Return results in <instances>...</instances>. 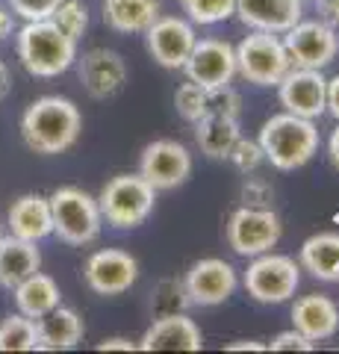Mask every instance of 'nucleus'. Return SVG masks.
Here are the masks:
<instances>
[{"label": "nucleus", "instance_id": "f257e3e1", "mask_svg": "<svg viewBox=\"0 0 339 354\" xmlns=\"http://www.w3.org/2000/svg\"><path fill=\"white\" fill-rule=\"evenodd\" d=\"M83 130V115L74 106V101L59 95H45L27 106L24 118H21V136H24L27 148L36 153H65L74 148Z\"/></svg>", "mask_w": 339, "mask_h": 354}, {"label": "nucleus", "instance_id": "f03ea898", "mask_svg": "<svg viewBox=\"0 0 339 354\" xmlns=\"http://www.w3.org/2000/svg\"><path fill=\"white\" fill-rule=\"evenodd\" d=\"M18 59L32 77H59L77 59V41L53 24L45 21H27L15 39Z\"/></svg>", "mask_w": 339, "mask_h": 354}, {"label": "nucleus", "instance_id": "7ed1b4c3", "mask_svg": "<svg viewBox=\"0 0 339 354\" xmlns=\"http://www.w3.org/2000/svg\"><path fill=\"white\" fill-rule=\"evenodd\" d=\"M260 148L275 169L295 171L313 160L319 151V130L313 118H301L292 113L271 115L260 130Z\"/></svg>", "mask_w": 339, "mask_h": 354}, {"label": "nucleus", "instance_id": "20e7f679", "mask_svg": "<svg viewBox=\"0 0 339 354\" xmlns=\"http://www.w3.org/2000/svg\"><path fill=\"white\" fill-rule=\"evenodd\" d=\"M50 218H53V234L68 245H89L101 236L104 216L97 207V198L77 186H62L50 198Z\"/></svg>", "mask_w": 339, "mask_h": 354}, {"label": "nucleus", "instance_id": "39448f33", "mask_svg": "<svg viewBox=\"0 0 339 354\" xmlns=\"http://www.w3.org/2000/svg\"><path fill=\"white\" fill-rule=\"evenodd\" d=\"M154 201H157V189L142 174H118L97 195V207H101L104 221L118 230L139 227L151 216Z\"/></svg>", "mask_w": 339, "mask_h": 354}, {"label": "nucleus", "instance_id": "423d86ee", "mask_svg": "<svg viewBox=\"0 0 339 354\" xmlns=\"http://www.w3.org/2000/svg\"><path fill=\"white\" fill-rule=\"evenodd\" d=\"M292 68V59L283 41L271 32L254 30L236 44V74H242L254 86H278L283 74Z\"/></svg>", "mask_w": 339, "mask_h": 354}, {"label": "nucleus", "instance_id": "0eeeda50", "mask_svg": "<svg viewBox=\"0 0 339 354\" xmlns=\"http://www.w3.org/2000/svg\"><path fill=\"white\" fill-rule=\"evenodd\" d=\"M301 283L298 263L287 254H257L245 272V290L260 304H283Z\"/></svg>", "mask_w": 339, "mask_h": 354}, {"label": "nucleus", "instance_id": "6e6552de", "mask_svg": "<svg viewBox=\"0 0 339 354\" xmlns=\"http://www.w3.org/2000/svg\"><path fill=\"white\" fill-rule=\"evenodd\" d=\"M280 218L271 207H239L227 221V242L239 257H257L278 245Z\"/></svg>", "mask_w": 339, "mask_h": 354}, {"label": "nucleus", "instance_id": "1a4fd4ad", "mask_svg": "<svg viewBox=\"0 0 339 354\" xmlns=\"http://www.w3.org/2000/svg\"><path fill=\"white\" fill-rule=\"evenodd\" d=\"M292 65L298 68H325L331 65L339 53V36L327 21H298L295 27L287 30L283 36Z\"/></svg>", "mask_w": 339, "mask_h": 354}, {"label": "nucleus", "instance_id": "9d476101", "mask_svg": "<svg viewBox=\"0 0 339 354\" xmlns=\"http://www.w3.org/2000/svg\"><path fill=\"white\" fill-rule=\"evenodd\" d=\"M139 174L145 177L157 192L177 189L192 174V153L186 151V145H180V142H174V139H157L142 151Z\"/></svg>", "mask_w": 339, "mask_h": 354}, {"label": "nucleus", "instance_id": "9b49d317", "mask_svg": "<svg viewBox=\"0 0 339 354\" xmlns=\"http://www.w3.org/2000/svg\"><path fill=\"white\" fill-rule=\"evenodd\" d=\"M183 71L192 83L204 88L231 86L236 77V48L222 39H201L195 41L189 59L183 62Z\"/></svg>", "mask_w": 339, "mask_h": 354}, {"label": "nucleus", "instance_id": "f8f14e48", "mask_svg": "<svg viewBox=\"0 0 339 354\" xmlns=\"http://www.w3.org/2000/svg\"><path fill=\"white\" fill-rule=\"evenodd\" d=\"M83 278L89 283V290L97 295H122L139 278V263L130 257L127 251L106 248L95 251L83 266Z\"/></svg>", "mask_w": 339, "mask_h": 354}, {"label": "nucleus", "instance_id": "ddd939ff", "mask_svg": "<svg viewBox=\"0 0 339 354\" xmlns=\"http://www.w3.org/2000/svg\"><path fill=\"white\" fill-rule=\"evenodd\" d=\"M183 286H186L189 301L198 307L224 304L236 290V269L218 257H206V260H198L186 272Z\"/></svg>", "mask_w": 339, "mask_h": 354}, {"label": "nucleus", "instance_id": "4468645a", "mask_svg": "<svg viewBox=\"0 0 339 354\" xmlns=\"http://www.w3.org/2000/svg\"><path fill=\"white\" fill-rule=\"evenodd\" d=\"M77 74L83 88L97 101L113 97L124 88L127 83V62L122 53L109 48H92L77 59Z\"/></svg>", "mask_w": 339, "mask_h": 354}, {"label": "nucleus", "instance_id": "2eb2a0df", "mask_svg": "<svg viewBox=\"0 0 339 354\" xmlns=\"http://www.w3.org/2000/svg\"><path fill=\"white\" fill-rule=\"evenodd\" d=\"M148 36V50L162 68H183V62L189 59V53L195 48V30L189 21L183 18H174V15H166V18H157L154 24L145 30Z\"/></svg>", "mask_w": 339, "mask_h": 354}, {"label": "nucleus", "instance_id": "dca6fc26", "mask_svg": "<svg viewBox=\"0 0 339 354\" xmlns=\"http://www.w3.org/2000/svg\"><path fill=\"white\" fill-rule=\"evenodd\" d=\"M280 88V104L287 113L301 118H319L325 113V97H327V80L319 68H289L278 83Z\"/></svg>", "mask_w": 339, "mask_h": 354}, {"label": "nucleus", "instance_id": "f3484780", "mask_svg": "<svg viewBox=\"0 0 339 354\" xmlns=\"http://www.w3.org/2000/svg\"><path fill=\"white\" fill-rule=\"evenodd\" d=\"M142 351H201L204 337L201 328L186 313H171L154 319V325L145 330L139 342Z\"/></svg>", "mask_w": 339, "mask_h": 354}, {"label": "nucleus", "instance_id": "a211bd4d", "mask_svg": "<svg viewBox=\"0 0 339 354\" xmlns=\"http://www.w3.org/2000/svg\"><path fill=\"white\" fill-rule=\"evenodd\" d=\"M233 12L251 30L287 32L301 21V0H236Z\"/></svg>", "mask_w": 339, "mask_h": 354}, {"label": "nucleus", "instance_id": "6ab92c4d", "mask_svg": "<svg viewBox=\"0 0 339 354\" xmlns=\"http://www.w3.org/2000/svg\"><path fill=\"white\" fill-rule=\"evenodd\" d=\"M292 325L313 342L331 339L339 330V307L327 295H304L292 307Z\"/></svg>", "mask_w": 339, "mask_h": 354}, {"label": "nucleus", "instance_id": "aec40b11", "mask_svg": "<svg viewBox=\"0 0 339 354\" xmlns=\"http://www.w3.org/2000/svg\"><path fill=\"white\" fill-rule=\"evenodd\" d=\"M9 234L18 239L39 242L53 234V218H50V201L45 195H21L9 207Z\"/></svg>", "mask_w": 339, "mask_h": 354}, {"label": "nucleus", "instance_id": "412c9836", "mask_svg": "<svg viewBox=\"0 0 339 354\" xmlns=\"http://www.w3.org/2000/svg\"><path fill=\"white\" fill-rule=\"evenodd\" d=\"M41 266V254L36 242L18 239V236H0V286L15 290L21 281L36 274Z\"/></svg>", "mask_w": 339, "mask_h": 354}, {"label": "nucleus", "instance_id": "4be33fe9", "mask_svg": "<svg viewBox=\"0 0 339 354\" xmlns=\"http://www.w3.org/2000/svg\"><path fill=\"white\" fill-rule=\"evenodd\" d=\"M36 334H39V348L45 351L74 348L83 339V319L77 316V310L57 304L50 313L36 319Z\"/></svg>", "mask_w": 339, "mask_h": 354}, {"label": "nucleus", "instance_id": "5701e85b", "mask_svg": "<svg viewBox=\"0 0 339 354\" xmlns=\"http://www.w3.org/2000/svg\"><path fill=\"white\" fill-rule=\"evenodd\" d=\"M242 139L233 115H204L195 121V142L210 160H227V153Z\"/></svg>", "mask_w": 339, "mask_h": 354}, {"label": "nucleus", "instance_id": "b1692460", "mask_svg": "<svg viewBox=\"0 0 339 354\" xmlns=\"http://www.w3.org/2000/svg\"><path fill=\"white\" fill-rule=\"evenodd\" d=\"M159 18V0H104V21L115 32H145Z\"/></svg>", "mask_w": 339, "mask_h": 354}, {"label": "nucleus", "instance_id": "393cba45", "mask_svg": "<svg viewBox=\"0 0 339 354\" xmlns=\"http://www.w3.org/2000/svg\"><path fill=\"white\" fill-rule=\"evenodd\" d=\"M59 286L50 274H30L27 281H21L15 286V304H18V313H24L27 319H39L50 313L53 307L59 304Z\"/></svg>", "mask_w": 339, "mask_h": 354}, {"label": "nucleus", "instance_id": "a878e982", "mask_svg": "<svg viewBox=\"0 0 339 354\" xmlns=\"http://www.w3.org/2000/svg\"><path fill=\"white\" fill-rule=\"evenodd\" d=\"M301 266L319 281H339V234H316L301 245Z\"/></svg>", "mask_w": 339, "mask_h": 354}, {"label": "nucleus", "instance_id": "bb28decb", "mask_svg": "<svg viewBox=\"0 0 339 354\" xmlns=\"http://www.w3.org/2000/svg\"><path fill=\"white\" fill-rule=\"evenodd\" d=\"M36 348H39L36 319L15 313L0 322V351H36Z\"/></svg>", "mask_w": 339, "mask_h": 354}, {"label": "nucleus", "instance_id": "cd10ccee", "mask_svg": "<svg viewBox=\"0 0 339 354\" xmlns=\"http://www.w3.org/2000/svg\"><path fill=\"white\" fill-rule=\"evenodd\" d=\"M189 295H186V286L180 278H162L154 286V301H151V310H154V319L159 316H171V313H186L189 307Z\"/></svg>", "mask_w": 339, "mask_h": 354}, {"label": "nucleus", "instance_id": "c85d7f7f", "mask_svg": "<svg viewBox=\"0 0 339 354\" xmlns=\"http://www.w3.org/2000/svg\"><path fill=\"white\" fill-rule=\"evenodd\" d=\"M50 21L74 41L89 30V12H86V6L80 0H59V6L50 12Z\"/></svg>", "mask_w": 339, "mask_h": 354}, {"label": "nucleus", "instance_id": "c756f323", "mask_svg": "<svg viewBox=\"0 0 339 354\" xmlns=\"http://www.w3.org/2000/svg\"><path fill=\"white\" fill-rule=\"evenodd\" d=\"M180 6L195 24H218L233 15L236 0H180Z\"/></svg>", "mask_w": 339, "mask_h": 354}, {"label": "nucleus", "instance_id": "7c9ffc66", "mask_svg": "<svg viewBox=\"0 0 339 354\" xmlns=\"http://www.w3.org/2000/svg\"><path fill=\"white\" fill-rule=\"evenodd\" d=\"M174 106H177V113L186 118V121H198L206 115V88L198 86V83H183L177 88V95H174Z\"/></svg>", "mask_w": 339, "mask_h": 354}, {"label": "nucleus", "instance_id": "2f4dec72", "mask_svg": "<svg viewBox=\"0 0 339 354\" xmlns=\"http://www.w3.org/2000/svg\"><path fill=\"white\" fill-rule=\"evenodd\" d=\"M227 160L233 162V169L236 171H242V174H248V171H254L257 165L266 160L262 157V148H260V142H248V139H239L236 145H233V151L227 153Z\"/></svg>", "mask_w": 339, "mask_h": 354}, {"label": "nucleus", "instance_id": "473e14b6", "mask_svg": "<svg viewBox=\"0 0 339 354\" xmlns=\"http://www.w3.org/2000/svg\"><path fill=\"white\" fill-rule=\"evenodd\" d=\"M9 6L24 21H45L59 6V0H9Z\"/></svg>", "mask_w": 339, "mask_h": 354}, {"label": "nucleus", "instance_id": "72a5a7b5", "mask_svg": "<svg viewBox=\"0 0 339 354\" xmlns=\"http://www.w3.org/2000/svg\"><path fill=\"white\" fill-rule=\"evenodd\" d=\"M313 346H316L313 339H307L301 330L292 328V330H283V334H278L271 339L269 351H313Z\"/></svg>", "mask_w": 339, "mask_h": 354}, {"label": "nucleus", "instance_id": "f704fd0d", "mask_svg": "<svg viewBox=\"0 0 339 354\" xmlns=\"http://www.w3.org/2000/svg\"><path fill=\"white\" fill-rule=\"evenodd\" d=\"M271 186L266 183V180H248L245 186H242V198H245V207H269V201H271Z\"/></svg>", "mask_w": 339, "mask_h": 354}, {"label": "nucleus", "instance_id": "c9c22d12", "mask_svg": "<svg viewBox=\"0 0 339 354\" xmlns=\"http://www.w3.org/2000/svg\"><path fill=\"white\" fill-rule=\"evenodd\" d=\"M325 113H331L339 121V74L327 80V97H325Z\"/></svg>", "mask_w": 339, "mask_h": 354}, {"label": "nucleus", "instance_id": "e433bc0d", "mask_svg": "<svg viewBox=\"0 0 339 354\" xmlns=\"http://www.w3.org/2000/svg\"><path fill=\"white\" fill-rule=\"evenodd\" d=\"M136 348H139L136 342H130L124 337H113V339L97 342V351H136Z\"/></svg>", "mask_w": 339, "mask_h": 354}, {"label": "nucleus", "instance_id": "4c0bfd02", "mask_svg": "<svg viewBox=\"0 0 339 354\" xmlns=\"http://www.w3.org/2000/svg\"><path fill=\"white\" fill-rule=\"evenodd\" d=\"M316 6H319V12H322L325 21L339 24V0H316Z\"/></svg>", "mask_w": 339, "mask_h": 354}, {"label": "nucleus", "instance_id": "58836bf2", "mask_svg": "<svg viewBox=\"0 0 339 354\" xmlns=\"http://www.w3.org/2000/svg\"><path fill=\"white\" fill-rule=\"evenodd\" d=\"M12 30H15V12H9L6 6H0V41L6 36H12Z\"/></svg>", "mask_w": 339, "mask_h": 354}, {"label": "nucleus", "instance_id": "ea45409f", "mask_svg": "<svg viewBox=\"0 0 339 354\" xmlns=\"http://www.w3.org/2000/svg\"><path fill=\"white\" fill-rule=\"evenodd\" d=\"M227 351H269V346H262L257 339H239V342H231Z\"/></svg>", "mask_w": 339, "mask_h": 354}, {"label": "nucleus", "instance_id": "a19ab883", "mask_svg": "<svg viewBox=\"0 0 339 354\" xmlns=\"http://www.w3.org/2000/svg\"><path fill=\"white\" fill-rule=\"evenodd\" d=\"M327 153H331V162H333V169L339 171V127L333 130L331 142H327Z\"/></svg>", "mask_w": 339, "mask_h": 354}, {"label": "nucleus", "instance_id": "79ce46f5", "mask_svg": "<svg viewBox=\"0 0 339 354\" xmlns=\"http://www.w3.org/2000/svg\"><path fill=\"white\" fill-rule=\"evenodd\" d=\"M301 3H304V0H301Z\"/></svg>", "mask_w": 339, "mask_h": 354}]
</instances>
